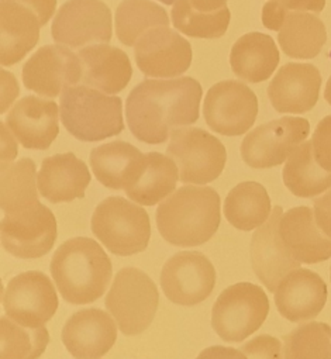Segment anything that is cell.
Masks as SVG:
<instances>
[{
  "instance_id": "1",
  "label": "cell",
  "mask_w": 331,
  "mask_h": 359,
  "mask_svg": "<svg viewBox=\"0 0 331 359\" xmlns=\"http://www.w3.org/2000/svg\"><path fill=\"white\" fill-rule=\"evenodd\" d=\"M202 96V85L191 76L147 79L127 96L128 128L142 142L162 144L173 131L198 121Z\"/></svg>"
},
{
  "instance_id": "2",
  "label": "cell",
  "mask_w": 331,
  "mask_h": 359,
  "mask_svg": "<svg viewBox=\"0 0 331 359\" xmlns=\"http://www.w3.org/2000/svg\"><path fill=\"white\" fill-rule=\"evenodd\" d=\"M220 219V196L208 187H184L156 209L162 238L184 248L208 243L219 230Z\"/></svg>"
},
{
  "instance_id": "3",
  "label": "cell",
  "mask_w": 331,
  "mask_h": 359,
  "mask_svg": "<svg viewBox=\"0 0 331 359\" xmlns=\"http://www.w3.org/2000/svg\"><path fill=\"white\" fill-rule=\"evenodd\" d=\"M51 275L65 302L88 304L102 297L113 276L112 261L92 238L76 237L58 247L51 259Z\"/></svg>"
},
{
  "instance_id": "4",
  "label": "cell",
  "mask_w": 331,
  "mask_h": 359,
  "mask_svg": "<svg viewBox=\"0 0 331 359\" xmlns=\"http://www.w3.org/2000/svg\"><path fill=\"white\" fill-rule=\"evenodd\" d=\"M60 113L64 127L79 141H102L124 130L121 99L86 85L72 86L61 95Z\"/></svg>"
},
{
  "instance_id": "5",
  "label": "cell",
  "mask_w": 331,
  "mask_h": 359,
  "mask_svg": "<svg viewBox=\"0 0 331 359\" xmlns=\"http://www.w3.org/2000/svg\"><path fill=\"white\" fill-rule=\"evenodd\" d=\"M90 227L95 237L112 254L120 257L142 252L151 237L147 210L120 196H110L97 205Z\"/></svg>"
},
{
  "instance_id": "6",
  "label": "cell",
  "mask_w": 331,
  "mask_h": 359,
  "mask_svg": "<svg viewBox=\"0 0 331 359\" xmlns=\"http://www.w3.org/2000/svg\"><path fill=\"white\" fill-rule=\"evenodd\" d=\"M104 304L124 335H138L154 321L159 293L144 271L123 268L114 276Z\"/></svg>"
},
{
  "instance_id": "7",
  "label": "cell",
  "mask_w": 331,
  "mask_h": 359,
  "mask_svg": "<svg viewBox=\"0 0 331 359\" xmlns=\"http://www.w3.org/2000/svg\"><path fill=\"white\" fill-rule=\"evenodd\" d=\"M269 314V300L262 287L240 282L224 289L212 311V327L226 342H243L257 332Z\"/></svg>"
},
{
  "instance_id": "8",
  "label": "cell",
  "mask_w": 331,
  "mask_h": 359,
  "mask_svg": "<svg viewBox=\"0 0 331 359\" xmlns=\"http://www.w3.org/2000/svg\"><path fill=\"white\" fill-rule=\"evenodd\" d=\"M167 152L180 169V181L189 185H206L216 181L227 162L223 142L198 127L173 131Z\"/></svg>"
},
{
  "instance_id": "9",
  "label": "cell",
  "mask_w": 331,
  "mask_h": 359,
  "mask_svg": "<svg viewBox=\"0 0 331 359\" xmlns=\"http://www.w3.org/2000/svg\"><path fill=\"white\" fill-rule=\"evenodd\" d=\"M310 134L303 117L285 116L250 131L241 142L243 161L255 169H268L283 163Z\"/></svg>"
},
{
  "instance_id": "10",
  "label": "cell",
  "mask_w": 331,
  "mask_h": 359,
  "mask_svg": "<svg viewBox=\"0 0 331 359\" xmlns=\"http://www.w3.org/2000/svg\"><path fill=\"white\" fill-rule=\"evenodd\" d=\"M51 36L69 48L106 44L113 36L112 12L102 0H69L57 12Z\"/></svg>"
},
{
  "instance_id": "11",
  "label": "cell",
  "mask_w": 331,
  "mask_h": 359,
  "mask_svg": "<svg viewBox=\"0 0 331 359\" xmlns=\"http://www.w3.org/2000/svg\"><path fill=\"white\" fill-rule=\"evenodd\" d=\"M203 116L215 133L227 137L243 135L257 120V95L243 82H219L206 95Z\"/></svg>"
},
{
  "instance_id": "12",
  "label": "cell",
  "mask_w": 331,
  "mask_h": 359,
  "mask_svg": "<svg viewBox=\"0 0 331 359\" xmlns=\"http://www.w3.org/2000/svg\"><path fill=\"white\" fill-rule=\"evenodd\" d=\"M8 317L25 327H43L58 310V294L51 279L39 271L15 276L2 294Z\"/></svg>"
},
{
  "instance_id": "13",
  "label": "cell",
  "mask_w": 331,
  "mask_h": 359,
  "mask_svg": "<svg viewBox=\"0 0 331 359\" xmlns=\"http://www.w3.org/2000/svg\"><path fill=\"white\" fill-rule=\"evenodd\" d=\"M215 286V265L198 251L178 252L162 266L161 287L175 304H199L212 294Z\"/></svg>"
},
{
  "instance_id": "14",
  "label": "cell",
  "mask_w": 331,
  "mask_h": 359,
  "mask_svg": "<svg viewBox=\"0 0 331 359\" xmlns=\"http://www.w3.org/2000/svg\"><path fill=\"white\" fill-rule=\"evenodd\" d=\"M57 220L43 203L27 210L5 215L2 219V247L22 259H36L48 254L57 240Z\"/></svg>"
},
{
  "instance_id": "15",
  "label": "cell",
  "mask_w": 331,
  "mask_h": 359,
  "mask_svg": "<svg viewBox=\"0 0 331 359\" xmlns=\"http://www.w3.org/2000/svg\"><path fill=\"white\" fill-rule=\"evenodd\" d=\"M134 47L135 64L148 78L174 79L192 65L189 41L168 26L151 29Z\"/></svg>"
},
{
  "instance_id": "16",
  "label": "cell",
  "mask_w": 331,
  "mask_h": 359,
  "mask_svg": "<svg viewBox=\"0 0 331 359\" xmlns=\"http://www.w3.org/2000/svg\"><path fill=\"white\" fill-rule=\"evenodd\" d=\"M79 55L62 46L41 47L23 67V85L43 97H57L82 82Z\"/></svg>"
},
{
  "instance_id": "17",
  "label": "cell",
  "mask_w": 331,
  "mask_h": 359,
  "mask_svg": "<svg viewBox=\"0 0 331 359\" xmlns=\"http://www.w3.org/2000/svg\"><path fill=\"white\" fill-rule=\"evenodd\" d=\"M282 216V208L275 206L269 219L252 234L250 245L252 269L261 283L272 293L286 275L300 268V262L286 251L281 240L279 223Z\"/></svg>"
},
{
  "instance_id": "18",
  "label": "cell",
  "mask_w": 331,
  "mask_h": 359,
  "mask_svg": "<svg viewBox=\"0 0 331 359\" xmlns=\"http://www.w3.org/2000/svg\"><path fill=\"white\" fill-rule=\"evenodd\" d=\"M112 314L100 309L74 313L62 328V342L75 359H99L117 339V325Z\"/></svg>"
},
{
  "instance_id": "19",
  "label": "cell",
  "mask_w": 331,
  "mask_h": 359,
  "mask_svg": "<svg viewBox=\"0 0 331 359\" xmlns=\"http://www.w3.org/2000/svg\"><path fill=\"white\" fill-rule=\"evenodd\" d=\"M60 107L39 96L20 99L6 117L18 142L27 149H48L60 134Z\"/></svg>"
},
{
  "instance_id": "20",
  "label": "cell",
  "mask_w": 331,
  "mask_h": 359,
  "mask_svg": "<svg viewBox=\"0 0 331 359\" xmlns=\"http://www.w3.org/2000/svg\"><path fill=\"white\" fill-rule=\"evenodd\" d=\"M321 75L311 64L290 62L279 68L268 86V97L278 113L310 111L320 95Z\"/></svg>"
},
{
  "instance_id": "21",
  "label": "cell",
  "mask_w": 331,
  "mask_h": 359,
  "mask_svg": "<svg viewBox=\"0 0 331 359\" xmlns=\"http://www.w3.org/2000/svg\"><path fill=\"white\" fill-rule=\"evenodd\" d=\"M327 285L310 269L299 268L283 278L275 290V304L282 317L292 323L314 320L327 303Z\"/></svg>"
},
{
  "instance_id": "22",
  "label": "cell",
  "mask_w": 331,
  "mask_h": 359,
  "mask_svg": "<svg viewBox=\"0 0 331 359\" xmlns=\"http://www.w3.org/2000/svg\"><path fill=\"white\" fill-rule=\"evenodd\" d=\"M90 181L88 165L72 152L46 158L37 175L40 195L51 203L82 199Z\"/></svg>"
},
{
  "instance_id": "23",
  "label": "cell",
  "mask_w": 331,
  "mask_h": 359,
  "mask_svg": "<svg viewBox=\"0 0 331 359\" xmlns=\"http://www.w3.org/2000/svg\"><path fill=\"white\" fill-rule=\"evenodd\" d=\"M279 236L286 251L299 262L318 264L331 258V238L320 230L314 212L307 206L283 213Z\"/></svg>"
},
{
  "instance_id": "24",
  "label": "cell",
  "mask_w": 331,
  "mask_h": 359,
  "mask_svg": "<svg viewBox=\"0 0 331 359\" xmlns=\"http://www.w3.org/2000/svg\"><path fill=\"white\" fill-rule=\"evenodd\" d=\"M145 158L138 148L124 141L99 145L90 152V168L97 181L113 191L127 189L137 182Z\"/></svg>"
},
{
  "instance_id": "25",
  "label": "cell",
  "mask_w": 331,
  "mask_h": 359,
  "mask_svg": "<svg viewBox=\"0 0 331 359\" xmlns=\"http://www.w3.org/2000/svg\"><path fill=\"white\" fill-rule=\"evenodd\" d=\"M82 83L106 95L120 93L133 76L131 62L124 51L107 44L81 48Z\"/></svg>"
},
{
  "instance_id": "26",
  "label": "cell",
  "mask_w": 331,
  "mask_h": 359,
  "mask_svg": "<svg viewBox=\"0 0 331 359\" xmlns=\"http://www.w3.org/2000/svg\"><path fill=\"white\" fill-rule=\"evenodd\" d=\"M40 19L27 6L2 0L0 6V62L4 67H12L20 62L39 43Z\"/></svg>"
},
{
  "instance_id": "27",
  "label": "cell",
  "mask_w": 331,
  "mask_h": 359,
  "mask_svg": "<svg viewBox=\"0 0 331 359\" xmlns=\"http://www.w3.org/2000/svg\"><path fill=\"white\" fill-rule=\"evenodd\" d=\"M281 61L273 39L262 33H248L240 37L231 48L233 72L248 83H261L272 76Z\"/></svg>"
},
{
  "instance_id": "28",
  "label": "cell",
  "mask_w": 331,
  "mask_h": 359,
  "mask_svg": "<svg viewBox=\"0 0 331 359\" xmlns=\"http://www.w3.org/2000/svg\"><path fill=\"white\" fill-rule=\"evenodd\" d=\"M180 179L175 161L159 152H149L137 182L124 192L127 198L141 206H154L171 196Z\"/></svg>"
},
{
  "instance_id": "29",
  "label": "cell",
  "mask_w": 331,
  "mask_h": 359,
  "mask_svg": "<svg viewBox=\"0 0 331 359\" xmlns=\"http://www.w3.org/2000/svg\"><path fill=\"white\" fill-rule=\"evenodd\" d=\"M282 175L285 187L297 198H316L331 188V172L316 161L311 141H304L289 155Z\"/></svg>"
},
{
  "instance_id": "30",
  "label": "cell",
  "mask_w": 331,
  "mask_h": 359,
  "mask_svg": "<svg viewBox=\"0 0 331 359\" xmlns=\"http://www.w3.org/2000/svg\"><path fill=\"white\" fill-rule=\"evenodd\" d=\"M273 208L266 189L258 182H241L224 201V217L241 231L259 229L271 216Z\"/></svg>"
},
{
  "instance_id": "31",
  "label": "cell",
  "mask_w": 331,
  "mask_h": 359,
  "mask_svg": "<svg viewBox=\"0 0 331 359\" xmlns=\"http://www.w3.org/2000/svg\"><path fill=\"white\" fill-rule=\"evenodd\" d=\"M278 41L288 57L311 60L327 41L325 26L311 13H290L278 32Z\"/></svg>"
},
{
  "instance_id": "32",
  "label": "cell",
  "mask_w": 331,
  "mask_h": 359,
  "mask_svg": "<svg viewBox=\"0 0 331 359\" xmlns=\"http://www.w3.org/2000/svg\"><path fill=\"white\" fill-rule=\"evenodd\" d=\"M36 162L22 158L18 162L2 165V212L15 215L39 203Z\"/></svg>"
},
{
  "instance_id": "33",
  "label": "cell",
  "mask_w": 331,
  "mask_h": 359,
  "mask_svg": "<svg viewBox=\"0 0 331 359\" xmlns=\"http://www.w3.org/2000/svg\"><path fill=\"white\" fill-rule=\"evenodd\" d=\"M114 26L119 41L133 47L151 29L170 27V18L162 6L151 0H123L116 11Z\"/></svg>"
},
{
  "instance_id": "34",
  "label": "cell",
  "mask_w": 331,
  "mask_h": 359,
  "mask_svg": "<svg viewBox=\"0 0 331 359\" xmlns=\"http://www.w3.org/2000/svg\"><path fill=\"white\" fill-rule=\"evenodd\" d=\"M173 25L178 32L192 39L215 40L227 33L230 25V11L227 6L216 12L196 11L189 0H177L173 12Z\"/></svg>"
},
{
  "instance_id": "35",
  "label": "cell",
  "mask_w": 331,
  "mask_h": 359,
  "mask_svg": "<svg viewBox=\"0 0 331 359\" xmlns=\"http://www.w3.org/2000/svg\"><path fill=\"white\" fill-rule=\"evenodd\" d=\"M2 359H39L50 342L48 330L43 327H25L11 317L0 318Z\"/></svg>"
},
{
  "instance_id": "36",
  "label": "cell",
  "mask_w": 331,
  "mask_h": 359,
  "mask_svg": "<svg viewBox=\"0 0 331 359\" xmlns=\"http://www.w3.org/2000/svg\"><path fill=\"white\" fill-rule=\"evenodd\" d=\"M285 359H331V327L306 323L282 337Z\"/></svg>"
},
{
  "instance_id": "37",
  "label": "cell",
  "mask_w": 331,
  "mask_h": 359,
  "mask_svg": "<svg viewBox=\"0 0 331 359\" xmlns=\"http://www.w3.org/2000/svg\"><path fill=\"white\" fill-rule=\"evenodd\" d=\"M325 0H269L262 8V25L265 29L279 32L290 13H321Z\"/></svg>"
},
{
  "instance_id": "38",
  "label": "cell",
  "mask_w": 331,
  "mask_h": 359,
  "mask_svg": "<svg viewBox=\"0 0 331 359\" xmlns=\"http://www.w3.org/2000/svg\"><path fill=\"white\" fill-rule=\"evenodd\" d=\"M248 359H285L282 342L268 334L258 335L240 348Z\"/></svg>"
},
{
  "instance_id": "39",
  "label": "cell",
  "mask_w": 331,
  "mask_h": 359,
  "mask_svg": "<svg viewBox=\"0 0 331 359\" xmlns=\"http://www.w3.org/2000/svg\"><path fill=\"white\" fill-rule=\"evenodd\" d=\"M311 142L316 161L321 168L331 172V114L318 121Z\"/></svg>"
},
{
  "instance_id": "40",
  "label": "cell",
  "mask_w": 331,
  "mask_h": 359,
  "mask_svg": "<svg viewBox=\"0 0 331 359\" xmlns=\"http://www.w3.org/2000/svg\"><path fill=\"white\" fill-rule=\"evenodd\" d=\"M314 217L320 230L331 238V188L320 198L314 199Z\"/></svg>"
},
{
  "instance_id": "41",
  "label": "cell",
  "mask_w": 331,
  "mask_h": 359,
  "mask_svg": "<svg viewBox=\"0 0 331 359\" xmlns=\"http://www.w3.org/2000/svg\"><path fill=\"white\" fill-rule=\"evenodd\" d=\"M11 2H18L32 9L39 16L41 27L50 22L57 9V0H11Z\"/></svg>"
},
{
  "instance_id": "42",
  "label": "cell",
  "mask_w": 331,
  "mask_h": 359,
  "mask_svg": "<svg viewBox=\"0 0 331 359\" xmlns=\"http://www.w3.org/2000/svg\"><path fill=\"white\" fill-rule=\"evenodd\" d=\"M196 359H248L241 349L215 345L203 349Z\"/></svg>"
},
{
  "instance_id": "43",
  "label": "cell",
  "mask_w": 331,
  "mask_h": 359,
  "mask_svg": "<svg viewBox=\"0 0 331 359\" xmlns=\"http://www.w3.org/2000/svg\"><path fill=\"white\" fill-rule=\"evenodd\" d=\"M19 95V85L13 74L2 69V113L12 106Z\"/></svg>"
},
{
  "instance_id": "44",
  "label": "cell",
  "mask_w": 331,
  "mask_h": 359,
  "mask_svg": "<svg viewBox=\"0 0 331 359\" xmlns=\"http://www.w3.org/2000/svg\"><path fill=\"white\" fill-rule=\"evenodd\" d=\"M8 124L2 123V165L12 163L18 156V144L13 138V133L8 130Z\"/></svg>"
},
{
  "instance_id": "45",
  "label": "cell",
  "mask_w": 331,
  "mask_h": 359,
  "mask_svg": "<svg viewBox=\"0 0 331 359\" xmlns=\"http://www.w3.org/2000/svg\"><path fill=\"white\" fill-rule=\"evenodd\" d=\"M191 5L201 12H216L226 6L227 0H189Z\"/></svg>"
},
{
  "instance_id": "46",
  "label": "cell",
  "mask_w": 331,
  "mask_h": 359,
  "mask_svg": "<svg viewBox=\"0 0 331 359\" xmlns=\"http://www.w3.org/2000/svg\"><path fill=\"white\" fill-rule=\"evenodd\" d=\"M324 99L325 102L331 106V76L328 78L327 81V85H325V90H324Z\"/></svg>"
},
{
  "instance_id": "47",
  "label": "cell",
  "mask_w": 331,
  "mask_h": 359,
  "mask_svg": "<svg viewBox=\"0 0 331 359\" xmlns=\"http://www.w3.org/2000/svg\"><path fill=\"white\" fill-rule=\"evenodd\" d=\"M159 2H161V4H163V5L170 6V5H175L177 0H159Z\"/></svg>"
},
{
  "instance_id": "48",
  "label": "cell",
  "mask_w": 331,
  "mask_h": 359,
  "mask_svg": "<svg viewBox=\"0 0 331 359\" xmlns=\"http://www.w3.org/2000/svg\"><path fill=\"white\" fill-rule=\"evenodd\" d=\"M330 280H331V268H330Z\"/></svg>"
}]
</instances>
